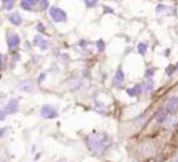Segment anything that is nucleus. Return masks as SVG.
<instances>
[{"mask_svg": "<svg viewBox=\"0 0 178 162\" xmlns=\"http://www.w3.org/2000/svg\"><path fill=\"white\" fill-rule=\"evenodd\" d=\"M86 143H87V148L91 151H93L96 154H100V153H102L104 150V148H106V145L108 143V138L106 134L93 133V134L87 137Z\"/></svg>", "mask_w": 178, "mask_h": 162, "instance_id": "nucleus-1", "label": "nucleus"}, {"mask_svg": "<svg viewBox=\"0 0 178 162\" xmlns=\"http://www.w3.org/2000/svg\"><path fill=\"white\" fill-rule=\"evenodd\" d=\"M50 17H51V20H52L53 22H56V23L66 22V21H67V13H66L62 9L56 7V6H53V7L50 9Z\"/></svg>", "mask_w": 178, "mask_h": 162, "instance_id": "nucleus-2", "label": "nucleus"}, {"mask_svg": "<svg viewBox=\"0 0 178 162\" xmlns=\"http://www.w3.org/2000/svg\"><path fill=\"white\" fill-rule=\"evenodd\" d=\"M164 106L170 115H176V113H178V96H171L166 100Z\"/></svg>", "mask_w": 178, "mask_h": 162, "instance_id": "nucleus-3", "label": "nucleus"}, {"mask_svg": "<svg viewBox=\"0 0 178 162\" xmlns=\"http://www.w3.org/2000/svg\"><path fill=\"white\" fill-rule=\"evenodd\" d=\"M41 116L44 117V119H47V120H51V119H56L57 116H58V113H57V110L52 106V105H49V104H46V105H44L42 108H41Z\"/></svg>", "mask_w": 178, "mask_h": 162, "instance_id": "nucleus-4", "label": "nucleus"}, {"mask_svg": "<svg viewBox=\"0 0 178 162\" xmlns=\"http://www.w3.org/2000/svg\"><path fill=\"white\" fill-rule=\"evenodd\" d=\"M17 90L18 91H22V92H33L35 90V82L33 80H26V81H22L17 85Z\"/></svg>", "mask_w": 178, "mask_h": 162, "instance_id": "nucleus-5", "label": "nucleus"}, {"mask_svg": "<svg viewBox=\"0 0 178 162\" xmlns=\"http://www.w3.org/2000/svg\"><path fill=\"white\" fill-rule=\"evenodd\" d=\"M170 116H171V115H170L169 111L165 109V106H161V108L156 111V114H155V120H156L158 124H165V121H166Z\"/></svg>", "mask_w": 178, "mask_h": 162, "instance_id": "nucleus-6", "label": "nucleus"}, {"mask_svg": "<svg viewBox=\"0 0 178 162\" xmlns=\"http://www.w3.org/2000/svg\"><path fill=\"white\" fill-rule=\"evenodd\" d=\"M18 106H20L18 100L15 99V98H12V99H10V102L7 103V105L5 106V111L9 113V114H15V113H17Z\"/></svg>", "mask_w": 178, "mask_h": 162, "instance_id": "nucleus-7", "label": "nucleus"}, {"mask_svg": "<svg viewBox=\"0 0 178 162\" xmlns=\"http://www.w3.org/2000/svg\"><path fill=\"white\" fill-rule=\"evenodd\" d=\"M7 42H9V47L11 50H13V49L18 47V45L21 42V38H20L18 34H11L9 36V39H7Z\"/></svg>", "mask_w": 178, "mask_h": 162, "instance_id": "nucleus-8", "label": "nucleus"}, {"mask_svg": "<svg viewBox=\"0 0 178 162\" xmlns=\"http://www.w3.org/2000/svg\"><path fill=\"white\" fill-rule=\"evenodd\" d=\"M124 80H125V75H124L122 70L121 69H118L116 73H115V75H114V77H113V82L115 85H121L124 82Z\"/></svg>", "mask_w": 178, "mask_h": 162, "instance_id": "nucleus-9", "label": "nucleus"}, {"mask_svg": "<svg viewBox=\"0 0 178 162\" xmlns=\"http://www.w3.org/2000/svg\"><path fill=\"white\" fill-rule=\"evenodd\" d=\"M141 92H142V85H141V84H137V85H135L132 88H129V90H127V95H129L130 97H136V96L141 95Z\"/></svg>", "mask_w": 178, "mask_h": 162, "instance_id": "nucleus-10", "label": "nucleus"}, {"mask_svg": "<svg viewBox=\"0 0 178 162\" xmlns=\"http://www.w3.org/2000/svg\"><path fill=\"white\" fill-rule=\"evenodd\" d=\"M35 5H38V1L35 0H22L21 1V7L24 10H28V11H31L33 9V6H35Z\"/></svg>", "mask_w": 178, "mask_h": 162, "instance_id": "nucleus-11", "label": "nucleus"}, {"mask_svg": "<svg viewBox=\"0 0 178 162\" xmlns=\"http://www.w3.org/2000/svg\"><path fill=\"white\" fill-rule=\"evenodd\" d=\"M9 21L13 24V26H21L22 24V17L18 13H12L9 16Z\"/></svg>", "mask_w": 178, "mask_h": 162, "instance_id": "nucleus-12", "label": "nucleus"}, {"mask_svg": "<svg viewBox=\"0 0 178 162\" xmlns=\"http://www.w3.org/2000/svg\"><path fill=\"white\" fill-rule=\"evenodd\" d=\"M176 121H177V119H176V115H171L166 121H165V127H167V128H171V127H173L175 125H176Z\"/></svg>", "mask_w": 178, "mask_h": 162, "instance_id": "nucleus-13", "label": "nucleus"}, {"mask_svg": "<svg viewBox=\"0 0 178 162\" xmlns=\"http://www.w3.org/2000/svg\"><path fill=\"white\" fill-rule=\"evenodd\" d=\"M153 88H154V82H153V80H151V79H149V80L144 84L143 90H144V92H145V93H150V92L153 91Z\"/></svg>", "mask_w": 178, "mask_h": 162, "instance_id": "nucleus-14", "label": "nucleus"}, {"mask_svg": "<svg viewBox=\"0 0 178 162\" xmlns=\"http://www.w3.org/2000/svg\"><path fill=\"white\" fill-rule=\"evenodd\" d=\"M13 5H15V1H13V0H4V1H2V6H4V9L7 10V11L12 10V9H13Z\"/></svg>", "mask_w": 178, "mask_h": 162, "instance_id": "nucleus-15", "label": "nucleus"}, {"mask_svg": "<svg viewBox=\"0 0 178 162\" xmlns=\"http://www.w3.org/2000/svg\"><path fill=\"white\" fill-rule=\"evenodd\" d=\"M80 86H81V81H80L79 79H74V80L69 81V87H71V90H76V88H79Z\"/></svg>", "mask_w": 178, "mask_h": 162, "instance_id": "nucleus-16", "label": "nucleus"}, {"mask_svg": "<svg viewBox=\"0 0 178 162\" xmlns=\"http://www.w3.org/2000/svg\"><path fill=\"white\" fill-rule=\"evenodd\" d=\"M137 50H138V52H140L141 55H145V52H147V50H148V45L141 42V44L137 45Z\"/></svg>", "mask_w": 178, "mask_h": 162, "instance_id": "nucleus-17", "label": "nucleus"}, {"mask_svg": "<svg viewBox=\"0 0 178 162\" xmlns=\"http://www.w3.org/2000/svg\"><path fill=\"white\" fill-rule=\"evenodd\" d=\"M96 46H97V50H98L100 52H103L104 49H106V44H104L103 40H98V41L96 42Z\"/></svg>", "mask_w": 178, "mask_h": 162, "instance_id": "nucleus-18", "label": "nucleus"}, {"mask_svg": "<svg viewBox=\"0 0 178 162\" xmlns=\"http://www.w3.org/2000/svg\"><path fill=\"white\" fill-rule=\"evenodd\" d=\"M154 73H155V68H149V69H147V70H145V75H144V76L149 80V79H151V77H153Z\"/></svg>", "mask_w": 178, "mask_h": 162, "instance_id": "nucleus-19", "label": "nucleus"}, {"mask_svg": "<svg viewBox=\"0 0 178 162\" xmlns=\"http://www.w3.org/2000/svg\"><path fill=\"white\" fill-rule=\"evenodd\" d=\"M42 41H44V39H42L40 35H36L35 38H34V41H33V42H34V45H35V46L39 47V46H40V44H41Z\"/></svg>", "mask_w": 178, "mask_h": 162, "instance_id": "nucleus-20", "label": "nucleus"}, {"mask_svg": "<svg viewBox=\"0 0 178 162\" xmlns=\"http://www.w3.org/2000/svg\"><path fill=\"white\" fill-rule=\"evenodd\" d=\"M38 5H40V9H41V10H44V9H46V7H47L49 1H47V0H40V1H38Z\"/></svg>", "mask_w": 178, "mask_h": 162, "instance_id": "nucleus-21", "label": "nucleus"}, {"mask_svg": "<svg viewBox=\"0 0 178 162\" xmlns=\"http://www.w3.org/2000/svg\"><path fill=\"white\" fill-rule=\"evenodd\" d=\"M172 74H175V67H173V65H169V67L166 68V75L171 76Z\"/></svg>", "mask_w": 178, "mask_h": 162, "instance_id": "nucleus-22", "label": "nucleus"}, {"mask_svg": "<svg viewBox=\"0 0 178 162\" xmlns=\"http://www.w3.org/2000/svg\"><path fill=\"white\" fill-rule=\"evenodd\" d=\"M166 9H167V7H166L165 5H162V4H160V5H158V6H156V9H155V11H156L158 13H159V12H162L164 10H166Z\"/></svg>", "mask_w": 178, "mask_h": 162, "instance_id": "nucleus-23", "label": "nucleus"}, {"mask_svg": "<svg viewBox=\"0 0 178 162\" xmlns=\"http://www.w3.org/2000/svg\"><path fill=\"white\" fill-rule=\"evenodd\" d=\"M49 45H50V41H45V40H44V41L40 44V46H39V47H40L41 50H46V49L49 47Z\"/></svg>", "mask_w": 178, "mask_h": 162, "instance_id": "nucleus-24", "label": "nucleus"}, {"mask_svg": "<svg viewBox=\"0 0 178 162\" xmlns=\"http://www.w3.org/2000/svg\"><path fill=\"white\" fill-rule=\"evenodd\" d=\"M85 5H86L87 7H95V6L97 5V1H89V0H86V1H85Z\"/></svg>", "mask_w": 178, "mask_h": 162, "instance_id": "nucleus-25", "label": "nucleus"}, {"mask_svg": "<svg viewBox=\"0 0 178 162\" xmlns=\"http://www.w3.org/2000/svg\"><path fill=\"white\" fill-rule=\"evenodd\" d=\"M6 132H7V128H6V127H2V128H0V138H1V137H4Z\"/></svg>", "mask_w": 178, "mask_h": 162, "instance_id": "nucleus-26", "label": "nucleus"}, {"mask_svg": "<svg viewBox=\"0 0 178 162\" xmlns=\"http://www.w3.org/2000/svg\"><path fill=\"white\" fill-rule=\"evenodd\" d=\"M5 117H6V113H5V111H2V110H0V121L5 120Z\"/></svg>", "mask_w": 178, "mask_h": 162, "instance_id": "nucleus-27", "label": "nucleus"}, {"mask_svg": "<svg viewBox=\"0 0 178 162\" xmlns=\"http://www.w3.org/2000/svg\"><path fill=\"white\" fill-rule=\"evenodd\" d=\"M36 29H38L39 32H44V27H42V24H41V23H38V26H36Z\"/></svg>", "mask_w": 178, "mask_h": 162, "instance_id": "nucleus-28", "label": "nucleus"}, {"mask_svg": "<svg viewBox=\"0 0 178 162\" xmlns=\"http://www.w3.org/2000/svg\"><path fill=\"white\" fill-rule=\"evenodd\" d=\"M104 12H113V10L110 7H108V6H104Z\"/></svg>", "mask_w": 178, "mask_h": 162, "instance_id": "nucleus-29", "label": "nucleus"}, {"mask_svg": "<svg viewBox=\"0 0 178 162\" xmlns=\"http://www.w3.org/2000/svg\"><path fill=\"white\" fill-rule=\"evenodd\" d=\"M44 77H45V74H44V73H42V74H41V75H40V77H39V80H38V82H41V81H42V79H44Z\"/></svg>", "mask_w": 178, "mask_h": 162, "instance_id": "nucleus-30", "label": "nucleus"}, {"mask_svg": "<svg viewBox=\"0 0 178 162\" xmlns=\"http://www.w3.org/2000/svg\"><path fill=\"white\" fill-rule=\"evenodd\" d=\"M175 74H178V64L175 67Z\"/></svg>", "mask_w": 178, "mask_h": 162, "instance_id": "nucleus-31", "label": "nucleus"}, {"mask_svg": "<svg viewBox=\"0 0 178 162\" xmlns=\"http://www.w3.org/2000/svg\"><path fill=\"white\" fill-rule=\"evenodd\" d=\"M173 162H178V155L175 157V160H173Z\"/></svg>", "mask_w": 178, "mask_h": 162, "instance_id": "nucleus-32", "label": "nucleus"}, {"mask_svg": "<svg viewBox=\"0 0 178 162\" xmlns=\"http://www.w3.org/2000/svg\"><path fill=\"white\" fill-rule=\"evenodd\" d=\"M61 162H66V161H64V160H62V161H61Z\"/></svg>", "mask_w": 178, "mask_h": 162, "instance_id": "nucleus-33", "label": "nucleus"}]
</instances>
